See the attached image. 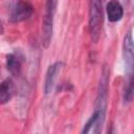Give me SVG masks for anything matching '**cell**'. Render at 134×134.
Masks as SVG:
<instances>
[{
    "label": "cell",
    "instance_id": "10",
    "mask_svg": "<svg viewBox=\"0 0 134 134\" xmlns=\"http://www.w3.org/2000/svg\"><path fill=\"white\" fill-rule=\"evenodd\" d=\"M122 98H124L125 103H130L133 98V77H132V74H128V80L126 81L125 86H124Z\"/></svg>",
    "mask_w": 134,
    "mask_h": 134
},
{
    "label": "cell",
    "instance_id": "12",
    "mask_svg": "<svg viewBox=\"0 0 134 134\" xmlns=\"http://www.w3.org/2000/svg\"><path fill=\"white\" fill-rule=\"evenodd\" d=\"M108 134H114V130H113V127H111V128H110V130H109Z\"/></svg>",
    "mask_w": 134,
    "mask_h": 134
},
{
    "label": "cell",
    "instance_id": "6",
    "mask_svg": "<svg viewBox=\"0 0 134 134\" xmlns=\"http://www.w3.org/2000/svg\"><path fill=\"white\" fill-rule=\"evenodd\" d=\"M15 93V84L10 79L0 83V105L9 102Z\"/></svg>",
    "mask_w": 134,
    "mask_h": 134
},
{
    "label": "cell",
    "instance_id": "3",
    "mask_svg": "<svg viewBox=\"0 0 134 134\" xmlns=\"http://www.w3.org/2000/svg\"><path fill=\"white\" fill-rule=\"evenodd\" d=\"M34 12V6L27 1H18L12 9L9 20L12 22H21L27 20Z\"/></svg>",
    "mask_w": 134,
    "mask_h": 134
},
{
    "label": "cell",
    "instance_id": "9",
    "mask_svg": "<svg viewBox=\"0 0 134 134\" xmlns=\"http://www.w3.org/2000/svg\"><path fill=\"white\" fill-rule=\"evenodd\" d=\"M104 108H105V106H102V105H100V107L95 110V112L89 117V119L87 120V122L84 125L81 134H89L90 130L94 127V125L97 122V120H98L100 117H103V115H104Z\"/></svg>",
    "mask_w": 134,
    "mask_h": 134
},
{
    "label": "cell",
    "instance_id": "5",
    "mask_svg": "<svg viewBox=\"0 0 134 134\" xmlns=\"http://www.w3.org/2000/svg\"><path fill=\"white\" fill-rule=\"evenodd\" d=\"M61 65H62L61 62H55L48 67L46 76H45V82H44V93L45 94L50 93V91L52 90V87L54 85V80L61 68Z\"/></svg>",
    "mask_w": 134,
    "mask_h": 134
},
{
    "label": "cell",
    "instance_id": "2",
    "mask_svg": "<svg viewBox=\"0 0 134 134\" xmlns=\"http://www.w3.org/2000/svg\"><path fill=\"white\" fill-rule=\"evenodd\" d=\"M57 4H58L57 1H51V0L47 1L45 4V14L42 25V45L44 48H47L51 42L52 29H53V16Z\"/></svg>",
    "mask_w": 134,
    "mask_h": 134
},
{
    "label": "cell",
    "instance_id": "1",
    "mask_svg": "<svg viewBox=\"0 0 134 134\" xmlns=\"http://www.w3.org/2000/svg\"><path fill=\"white\" fill-rule=\"evenodd\" d=\"M103 25V8L102 2L92 0L89 2V30L91 39L96 43L99 39Z\"/></svg>",
    "mask_w": 134,
    "mask_h": 134
},
{
    "label": "cell",
    "instance_id": "8",
    "mask_svg": "<svg viewBox=\"0 0 134 134\" xmlns=\"http://www.w3.org/2000/svg\"><path fill=\"white\" fill-rule=\"evenodd\" d=\"M6 67L8 71L15 75L18 76L21 72L22 68V60L21 58L16 53H9L6 55Z\"/></svg>",
    "mask_w": 134,
    "mask_h": 134
},
{
    "label": "cell",
    "instance_id": "4",
    "mask_svg": "<svg viewBox=\"0 0 134 134\" xmlns=\"http://www.w3.org/2000/svg\"><path fill=\"white\" fill-rule=\"evenodd\" d=\"M133 37L132 29H130L124 38L122 43V55L126 65V70L129 74H132L133 70V62H134V50H133Z\"/></svg>",
    "mask_w": 134,
    "mask_h": 134
},
{
    "label": "cell",
    "instance_id": "7",
    "mask_svg": "<svg viewBox=\"0 0 134 134\" xmlns=\"http://www.w3.org/2000/svg\"><path fill=\"white\" fill-rule=\"evenodd\" d=\"M107 16L110 22H117L122 18L124 9L118 1H110L106 6Z\"/></svg>",
    "mask_w": 134,
    "mask_h": 134
},
{
    "label": "cell",
    "instance_id": "11",
    "mask_svg": "<svg viewBox=\"0 0 134 134\" xmlns=\"http://www.w3.org/2000/svg\"><path fill=\"white\" fill-rule=\"evenodd\" d=\"M3 31H4V29H3V25H2V22L0 21V35H2Z\"/></svg>",
    "mask_w": 134,
    "mask_h": 134
}]
</instances>
